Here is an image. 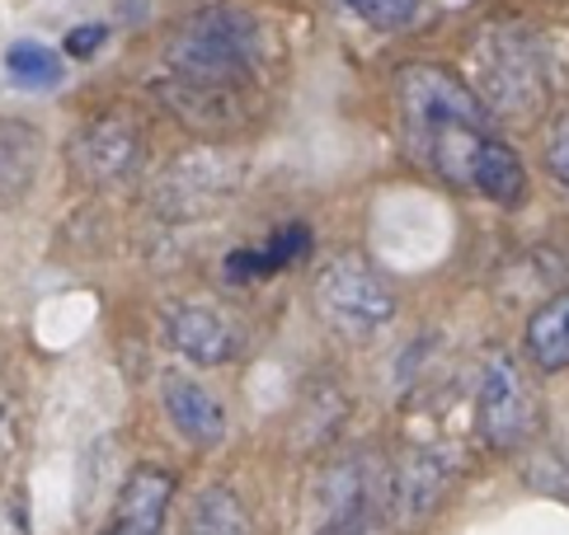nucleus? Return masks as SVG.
<instances>
[{
	"instance_id": "f257e3e1",
	"label": "nucleus",
	"mask_w": 569,
	"mask_h": 535,
	"mask_svg": "<svg viewBox=\"0 0 569 535\" xmlns=\"http://www.w3.org/2000/svg\"><path fill=\"white\" fill-rule=\"evenodd\" d=\"M263 38L246 10L208 6L174 29L166 43V71L184 94H221L236 90L259 71Z\"/></svg>"
},
{
	"instance_id": "f03ea898",
	"label": "nucleus",
	"mask_w": 569,
	"mask_h": 535,
	"mask_svg": "<svg viewBox=\"0 0 569 535\" xmlns=\"http://www.w3.org/2000/svg\"><path fill=\"white\" fill-rule=\"evenodd\" d=\"M396 99L405 113V132H410V147L429 141L438 132L452 128H476L490 132V109L480 104L476 90H466L452 71L429 67V61H415L396 75Z\"/></svg>"
},
{
	"instance_id": "7ed1b4c3",
	"label": "nucleus",
	"mask_w": 569,
	"mask_h": 535,
	"mask_svg": "<svg viewBox=\"0 0 569 535\" xmlns=\"http://www.w3.org/2000/svg\"><path fill=\"white\" fill-rule=\"evenodd\" d=\"M311 301H316V315L335 334H349V339H368L396 315V296L386 292V282L353 259L325 263L311 282Z\"/></svg>"
},
{
	"instance_id": "20e7f679",
	"label": "nucleus",
	"mask_w": 569,
	"mask_h": 535,
	"mask_svg": "<svg viewBox=\"0 0 569 535\" xmlns=\"http://www.w3.org/2000/svg\"><path fill=\"white\" fill-rule=\"evenodd\" d=\"M372 507H377V470L368 456H349L316 480L307 503V535H368Z\"/></svg>"
},
{
	"instance_id": "39448f33",
	"label": "nucleus",
	"mask_w": 569,
	"mask_h": 535,
	"mask_svg": "<svg viewBox=\"0 0 569 535\" xmlns=\"http://www.w3.org/2000/svg\"><path fill=\"white\" fill-rule=\"evenodd\" d=\"M532 390H527L518 362L499 353L485 362V376H480V400H476V418L485 442L499 446V451H513L527 432H532Z\"/></svg>"
},
{
	"instance_id": "423d86ee",
	"label": "nucleus",
	"mask_w": 569,
	"mask_h": 535,
	"mask_svg": "<svg viewBox=\"0 0 569 535\" xmlns=\"http://www.w3.org/2000/svg\"><path fill=\"white\" fill-rule=\"evenodd\" d=\"M137 155H141L137 132L128 128V122H118V118L90 122V128L76 137V147H71L76 170L86 174L90 183H118V179H128L137 170Z\"/></svg>"
},
{
	"instance_id": "0eeeda50",
	"label": "nucleus",
	"mask_w": 569,
	"mask_h": 535,
	"mask_svg": "<svg viewBox=\"0 0 569 535\" xmlns=\"http://www.w3.org/2000/svg\"><path fill=\"white\" fill-rule=\"evenodd\" d=\"M160 400H166V414L174 423V432L193 446H217L227 437V414L221 404L212 400V390H202L193 376L184 372H170L160 381Z\"/></svg>"
},
{
	"instance_id": "6e6552de",
	"label": "nucleus",
	"mask_w": 569,
	"mask_h": 535,
	"mask_svg": "<svg viewBox=\"0 0 569 535\" xmlns=\"http://www.w3.org/2000/svg\"><path fill=\"white\" fill-rule=\"evenodd\" d=\"M170 347L179 357H189L193 366H221L227 357H236V329L221 320L208 305H179L166 320Z\"/></svg>"
},
{
	"instance_id": "1a4fd4ad",
	"label": "nucleus",
	"mask_w": 569,
	"mask_h": 535,
	"mask_svg": "<svg viewBox=\"0 0 569 535\" xmlns=\"http://www.w3.org/2000/svg\"><path fill=\"white\" fill-rule=\"evenodd\" d=\"M447 480H452V456L447 451H410L391 480V503L405 522L429 517L433 503L442 498Z\"/></svg>"
},
{
	"instance_id": "9d476101",
	"label": "nucleus",
	"mask_w": 569,
	"mask_h": 535,
	"mask_svg": "<svg viewBox=\"0 0 569 535\" xmlns=\"http://www.w3.org/2000/svg\"><path fill=\"white\" fill-rule=\"evenodd\" d=\"M38 164H43V137L29 122H0V208H19L33 193Z\"/></svg>"
},
{
	"instance_id": "9b49d317",
	"label": "nucleus",
	"mask_w": 569,
	"mask_h": 535,
	"mask_svg": "<svg viewBox=\"0 0 569 535\" xmlns=\"http://www.w3.org/2000/svg\"><path fill=\"white\" fill-rule=\"evenodd\" d=\"M307 250H311V231L307 225H288V231H278L269 244H259V250L227 254V282H250V277L282 273V268L297 263Z\"/></svg>"
},
{
	"instance_id": "f8f14e48",
	"label": "nucleus",
	"mask_w": 569,
	"mask_h": 535,
	"mask_svg": "<svg viewBox=\"0 0 569 535\" xmlns=\"http://www.w3.org/2000/svg\"><path fill=\"white\" fill-rule=\"evenodd\" d=\"M527 357L541 372H565L569 366V292L546 301L541 311L527 320Z\"/></svg>"
},
{
	"instance_id": "ddd939ff",
	"label": "nucleus",
	"mask_w": 569,
	"mask_h": 535,
	"mask_svg": "<svg viewBox=\"0 0 569 535\" xmlns=\"http://www.w3.org/2000/svg\"><path fill=\"white\" fill-rule=\"evenodd\" d=\"M471 189L503 202V208H513L527 189V174H522V160L503 147V141H490V147L480 151L476 160V174H471Z\"/></svg>"
},
{
	"instance_id": "4468645a",
	"label": "nucleus",
	"mask_w": 569,
	"mask_h": 535,
	"mask_svg": "<svg viewBox=\"0 0 569 535\" xmlns=\"http://www.w3.org/2000/svg\"><path fill=\"white\" fill-rule=\"evenodd\" d=\"M184 535H250L246 507H240V498H236L231 488H208L193 503Z\"/></svg>"
},
{
	"instance_id": "2eb2a0df",
	"label": "nucleus",
	"mask_w": 569,
	"mask_h": 535,
	"mask_svg": "<svg viewBox=\"0 0 569 535\" xmlns=\"http://www.w3.org/2000/svg\"><path fill=\"white\" fill-rule=\"evenodd\" d=\"M6 75L24 90H52V85H62L67 67H62V57L43 43H10L6 48Z\"/></svg>"
},
{
	"instance_id": "dca6fc26",
	"label": "nucleus",
	"mask_w": 569,
	"mask_h": 535,
	"mask_svg": "<svg viewBox=\"0 0 569 535\" xmlns=\"http://www.w3.org/2000/svg\"><path fill=\"white\" fill-rule=\"evenodd\" d=\"M339 6L358 10L372 29H400V24H410V14L419 10V0H339Z\"/></svg>"
},
{
	"instance_id": "f3484780",
	"label": "nucleus",
	"mask_w": 569,
	"mask_h": 535,
	"mask_svg": "<svg viewBox=\"0 0 569 535\" xmlns=\"http://www.w3.org/2000/svg\"><path fill=\"white\" fill-rule=\"evenodd\" d=\"M104 38H109L104 24H86V29H76V33L67 38V52H71V57H94Z\"/></svg>"
},
{
	"instance_id": "a211bd4d",
	"label": "nucleus",
	"mask_w": 569,
	"mask_h": 535,
	"mask_svg": "<svg viewBox=\"0 0 569 535\" xmlns=\"http://www.w3.org/2000/svg\"><path fill=\"white\" fill-rule=\"evenodd\" d=\"M546 160H551V174L569 189V128H560L551 137V147H546Z\"/></svg>"
},
{
	"instance_id": "6ab92c4d",
	"label": "nucleus",
	"mask_w": 569,
	"mask_h": 535,
	"mask_svg": "<svg viewBox=\"0 0 569 535\" xmlns=\"http://www.w3.org/2000/svg\"><path fill=\"white\" fill-rule=\"evenodd\" d=\"M0 535H33L29 531V517H24V503H10V507H0Z\"/></svg>"
},
{
	"instance_id": "aec40b11",
	"label": "nucleus",
	"mask_w": 569,
	"mask_h": 535,
	"mask_svg": "<svg viewBox=\"0 0 569 535\" xmlns=\"http://www.w3.org/2000/svg\"><path fill=\"white\" fill-rule=\"evenodd\" d=\"M109 535H160V526H147V522H132V517H113Z\"/></svg>"
}]
</instances>
